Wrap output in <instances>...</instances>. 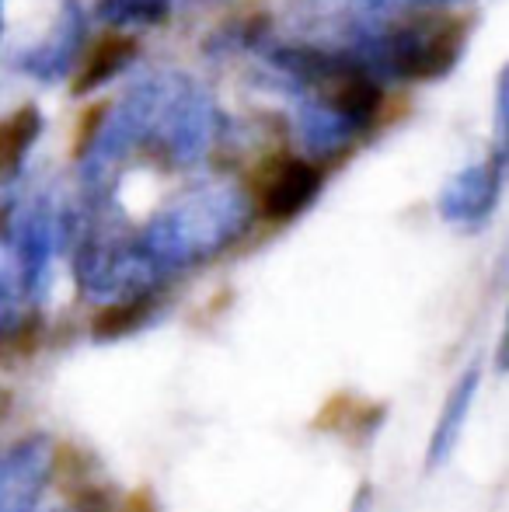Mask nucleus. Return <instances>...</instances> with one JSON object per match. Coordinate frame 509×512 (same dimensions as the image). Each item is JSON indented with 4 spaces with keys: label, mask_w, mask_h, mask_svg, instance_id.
I'll return each instance as SVG.
<instances>
[{
    "label": "nucleus",
    "mask_w": 509,
    "mask_h": 512,
    "mask_svg": "<svg viewBox=\"0 0 509 512\" xmlns=\"http://www.w3.org/2000/svg\"><path fill=\"white\" fill-rule=\"evenodd\" d=\"M248 189H252L255 209L265 223H286L311 206V199L321 189V175L300 157L272 154L255 168Z\"/></svg>",
    "instance_id": "nucleus-2"
},
{
    "label": "nucleus",
    "mask_w": 509,
    "mask_h": 512,
    "mask_svg": "<svg viewBox=\"0 0 509 512\" xmlns=\"http://www.w3.org/2000/svg\"><path fill=\"white\" fill-rule=\"evenodd\" d=\"M384 418V405H370L353 394H335L325 408L314 418V429L318 432H335V436L363 439L367 432H374V425Z\"/></svg>",
    "instance_id": "nucleus-5"
},
{
    "label": "nucleus",
    "mask_w": 509,
    "mask_h": 512,
    "mask_svg": "<svg viewBox=\"0 0 509 512\" xmlns=\"http://www.w3.org/2000/svg\"><path fill=\"white\" fill-rule=\"evenodd\" d=\"M53 478V450L42 439H21L0 453V512H35Z\"/></svg>",
    "instance_id": "nucleus-3"
},
{
    "label": "nucleus",
    "mask_w": 509,
    "mask_h": 512,
    "mask_svg": "<svg viewBox=\"0 0 509 512\" xmlns=\"http://www.w3.org/2000/svg\"><path fill=\"white\" fill-rule=\"evenodd\" d=\"M39 129H42V115L35 105H21L0 119V178L18 171V164L25 161Z\"/></svg>",
    "instance_id": "nucleus-7"
},
{
    "label": "nucleus",
    "mask_w": 509,
    "mask_h": 512,
    "mask_svg": "<svg viewBox=\"0 0 509 512\" xmlns=\"http://www.w3.org/2000/svg\"><path fill=\"white\" fill-rule=\"evenodd\" d=\"M123 512H157L154 509V502H150V495L147 492H136L133 499L126 502V509Z\"/></svg>",
    "instance_id": "nucleus-10"
},
{
    "label": "nucleus",
    "mask_w": 509,
    "mask_h": 512,
    "mask_svg": "<svg viewBox=\"0 0 509 512\" xmlns=\"http://www.w3.org/2000/svg\"><path fill=\"white\" fill-rule=\"evenodd\" d=\"M370 499H374V488H370V485H360V492H356V506H353V512H367V509H370Z\"/></svg>",
    "instance_id": "nucleus-11"
},
{
    "label": "nucleus",
    "mask_w": 509,
    "mask_h": 512,
    "mask_svg": "<svg viewBox=\"0 0 509 512\" xmlns=\"http://www.w3.org/2000/svg\"><path fill=\"white\" fill-rule=\"evenodd\" d=\"M133 56H136V39H133V35H126V32L102 35V39H98L95 46L84 53L81 67H77V74H74V84H70V91H74V95H88V91L102 88V84L112 81V77H116L119 70L133 60Z\"/></svg>",
    "instance_id": "nucleus-4"
},
{
    "label": "nucleus",
    "mask_w": 509,
    "mask_h": 512,
    "mask_svg": "<svg viewBox=\"0 0 509 512\" xmlns=\"http://www.w3.org/2000/svg\"><path fill=\"white\" fill-rule=\"evenodd\" d=\"M468 18L461 14H419L398 32V70L408 81L443 77L461 56Z\"/></svg>",
    "instance_id": "nucleus-1"
},
{
    "label": "nucleus",
    "mask_w": 509,
    "mask_h": 512,
    "mask_svg": "<svg viewBox=\"0 0 509 512\" xmlns=\"http://www.w3.org/2000/svg\"><path fill=\"white\" fill-rule=\"evenodd\" d=\"M7 408H11V394H7V391H0V418L7 415Z\"/></svg>",
    "instance_id": "nucleus-12"
},
{
    "label": "nucleus",
    "mask_w": 509,
    "mask_h": 512,
    "mask_svg": "<svg viewBox=\"0 0 509 512\" xmlns=\"http://www.w3.org/2000/svg\"><path fill=\"white\" fill-rule=\"evenodd\" d=\"M475 384H478V377L468 373V377L454 387V394H450L447 408H443V415H440V425H436V432H433V443H429V467H440L443 460H447V453L454 450L457 436H461V425H464V411H468L471 394H475Z\"/></svg>",
    "instance_id": "nucleus-8"
},
{
    "label": "nucleus",
    "mask_w": 509,
    "mask_h": 512,
    "mask_svg": "<svg viewBox=\"0 0 509 512\" xmlns=\"http://www.w3.org/2000/svg\"><path fill=\"white\" fill-rule=\"evenodd\" d=\"M321 91H325V98L332 102L335 112H346L353 119H370L381 108V91L360 70H335L332 77L321 81Z\"/></svg>",
    "instance_id": "nucleus-6"
},
{
    "label": "nucleus",
    "mask_w": 509,
    "mask_h": 512,
    "mask_svg": "<svg viewBox=\"0 0 509 512\" xmlns=\"http://www.w3.org/2000/svg\"><path fill=\"white\" fill-rule=\"evenodd\" d=\"M150 314V297H136V300H123V304H109L102 307L95 314V321H91V331H95L98 338H123L129 331H136L143 321H147Z\"/></svg>",
    "instance_id": "nucleus-9"
}]
</instances>
